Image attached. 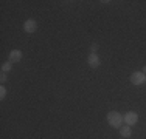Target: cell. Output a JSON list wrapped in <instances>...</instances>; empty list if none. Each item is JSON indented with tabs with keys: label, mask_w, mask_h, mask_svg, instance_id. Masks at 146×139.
Instances as JSON below:
<instances>
[{
	"label": "cell",
	"mask_w": 146,
	"mask_h": 139,
	"mask_svg": "<svg viewBox=\"0 0 146 139\" xmlns=\"http://www.w3.org/2000/svg\"><path fill=\"white\" fill-rule=\"evenodd\" d=\"M107 122H109L110 127L120 128L121 124L124 122V119H123V116H121V113H118V111H109V113H107Z\"/></svg>",
	"instance_id": "1"
},
{
	"label": "cell",
	"mask_w": 146,
	"mask_h": 139,
	"mask_svg": "<svg viewBox=\"0 0 146 139\" xmlns=\"http://www.w3.org/2000/svg\"><path fill=\"white\" fill-rule=\"evenodd\" d=\"M129 79H131V83H134V85H143L146 82V74L143 71H134Z\"/></svg>",
	"instance_id": "2"
},
{
	"label": "cell",
	"mask_w": 146,
	"mask_h": 139,
	"mask_svg": "<svg viewBox=\"0 0 146 139\" xmlns=\"http://www.w3.org/2000/svg\"><path fill=\"white\" fill-rule=\"evenodd\" d=\"M123 119H124V122H126V125L132 127V125H135L138 122V114L135 113V111H127V113L123 116Z\"/></svg>",
	"instance_id": "3"
},
{
	"label": "cell",
	"mask_w": 146,
	"mask_h": 139,
	"mask_svg": "<svg viewBox=\"0 0 146 139\" xmlns=\"http://www.w3.org/2000/svg\"><path fill=\"white\" fill-rule=\"evenodd\" d=\"M23 30L27 31V33H36L37 31V22L34 19H28L23 22Z\"/></svg>",
	"instance_id": "4"
},
{
	"label": "cell",
	"mask_w": 146,
	"mask_h": 139,
	"mask_svg": "<svg viewBox=\"0 0 146 139\" xmlns=\"http://www.w3.org/2000/svg\"><path fill=\"white\" fill-rule=\"evenodd\" d=\"M87 64H89L92 68H98L100 65H101V60H100L98 54H92V53H90L89 57H87Z\"/></svg>",
	"instance_id": "5"
},
{
	"label": "cell",
	"mask_w": 146,
	"mask_h": 139,
	"mask_svg": "<svg viewBox=\"0 0 146 139\" xmlns=\"http://www.w3.org/2000/svg\"><path fill=\"white\" fill-rule=\"evenodd\" d=\"M9 62L11 64H16V62H20L22 60V51L20 50H13V51H9Z\"/></svg>",
	"instance_id": "6"
},
{
	"label": "cell",
	"mask_w": 146,
	"mask_h": 139,
	"mask_svg": "<svg viewBox=\"0 0 146 139\" xmlns=\"http://www.w3.org/2000/svg\"><path fill=\"white\" fill-rule=\"evenodd\" d=\"M120 134L123 138H129L132 134V130H131L129 125H121V127H120Z\"/></svg>",
	"instance_id": "7"
},
{
	"label": "cell",
	"mask_w": 146,
	"mask_h": 139,
	"mask_svg": "<svg viewBox=\"0 0 146 139\" xmlns=\"http://www.w3.org/2000/svg\"><path fill=\"white\" fill-rule=\"evenodd\" d=\"M13 70V64L11 62H5V64H2V73H8V71H11Z\"/></svg>",
	"instance_id": "8"
},
{
	"label": "cell",
	"mask_w": 146,
	"mask_h": 139,
	"mask_svg": "<svg viewBox=\"0 0 146 139\" xmlns=\"http://www.w3.org/2000/svg\"><path fill=\"white\" fill-rule=\"evenodd\" d=\"M5 97H6V88H5V87H3V85H2V87H0V99L3 100V99H5Z\"/></svg>",
	"instance_id": "9"
},
{
	"label": "cell",
	"mask_w": 146,
	"mask_h": 139,
	"mask_svg": "<svg viewBox=\"0 0 146 139\" xmlns=\"http://www.w3.org/2000/svg\"><path fill=\"white\" fill-rule=\"evenodd\" d=\"M98 50H100V47H98L96 43H92V45H90V51H92V54H96V51H98Z\"/></svg>",
	"instance_id": "10"
},
{
	"label": "cell",
	"mask_w": 146,
	"mask_h": 139,
	"mask_svg": "<svg viewBox=\"0 0 146 139\" xmlns=\"http://www.w3.org/2000/svg\"><path fill=\"white\" fill-rule=\"evenodd\" d=\"M6 81H8V77H6V73H2V74H0V82L5 83Z\"/></svg>",
	"instance_id": "11"
},
{
	"label": "cell",
	"mask_w": 146,
	"mask_h": 139,
	"mask_svg": "<svg viewBox=\"0 0 146 139\" xmlns=\"http://www.w3.org/2000/svg\"><path fill=\"white\" fill-rule=\"evenodd\" d=\"M143 73H145V74H146V65H145V67H143Z\"/></svg>",
	"instance_id": "12"
}]
</instances>
